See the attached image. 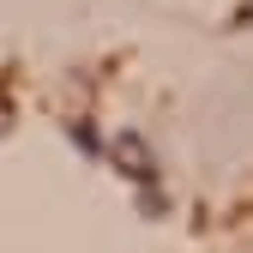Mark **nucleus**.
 Here are the masks:
<instances>
[{
  "instance_id": "f257e3e1",
  "label": "nucleus",
  "mask_w": 253,
  "mask_h": 253,
  "mask_svg": "<svg viewBox=\"0 0 253 253\" xmlns=\"http://www.w3.org/2000/svg\"><path fill=\"white\" fill-rule=\"evenodd\" d=\"M103 151H109V157H115V163H121L126 175H133V181H151V157H145V145H139L133 133H121V139H109Z\"/></svg>"
},
{
  "instance_id": "f03ea898",
  "label": "nucleus",
  "mask_w": 253,
  "mask_h": 253,
  "mask_svg": "<svg viewBox=\"0 0 253 253\" xmlns=\"http://www.w3.org/2000/svg\"><path fill=\"white\" fill-rule=\"evenodd\" d=\"M235 24H253V0H247V6H241V12H235Z\"/></svg>"
}]
</instances>
